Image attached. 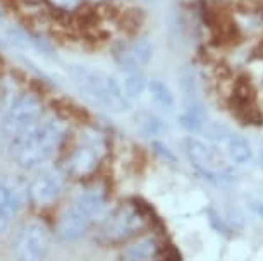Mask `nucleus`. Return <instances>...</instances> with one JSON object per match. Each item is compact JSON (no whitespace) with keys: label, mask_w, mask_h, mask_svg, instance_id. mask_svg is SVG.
Returning a JSON list of instances; mask_svg holds the SVG:
<instances>
[{"label":"nucleus","mask_w":263,"mask_h":261,"mask_svg":"<svg viewBox=\"0 0 263 261\" xmlns=\"http://www.w3.org/2000/svg\"><path fill=\"white\" fill-rule=\"evenodd\" d=\"M66 134V124L57 119H38L12 139V155L21 169H36L55 153Z\"/></svg>","instance_id":"1"},{"label":"nucleus","mask_w":263,"mask_h":261,"mask_svg":"<svg viewBox=\"0 0 263 261\" xmlns=\"http://www.w3.org/2000/svg\"><path fill=\"white\" fill-rule=\"evenodd\" d=\"M67 72L72 83L78 86L79 93L93 105L112 112V114H126L131 108L129 98L124 95L121 83L112 74L102 69L79 66V64L69 66Z\"/></svg>","instance_id":"2"},{"label":"nucleus","mask_w":263,"mask_h":261,"mask_svg":"<svg viewBox=\"0 0 263 261\" xmlns=\"http://www.w3.org/2000/svg\"><path fill=\"white\" fill-rule=\"evenodd\" d=\"M50 235L45 224L40 220H28L14 237V256L16 261H45Z\"/></svg>","instance_id":"3"},{"label":"nucleus","mask_w":263,"mask_h":261,"mask_svg":"<svg viewBox=\"0 0 263 261\" xmlns=\"http://www.w3.org/2000/svg\"><path fill=\"white\" fill-rule=\"evenodd\" d=\"M143 229V216L133 205L119 206L105 216L98 229V239L103 243H119L131 239Z\"/></svg>","instance_id":"4"},{"label":"nucleus","mask_w":263,"mask_h":261,"mask_svg":"<svg viewBox=\"0 0 263 261\" xmlns=\"http://www.w3.org/2000/svg\"><path fill=\"white\" fill-rule=\"evenodd\" d=\"M40 115H42V102H40L38 95L29 91L21 93L11 102L2 119L0 129H2L4 136L14 139L19 132L31 126L34 121H38Z\"/></svg>","instance_id":"5"},{"label":"nucleus","mask_w":263,"mask_h":261,"mask_svg":"<svg viewBox=\"0 0 263 261\" xmlns=\"http://www.w3.org/2000/svg\"><path fill=\"white\" fill-rule=\"evenodd\" d=\"M184 150L193 167L205 177L208 182L215 186H224L229 184L232 170L226 169L218 164L217 155L213 153V150L203 141L196 139V137H187L184 141Z\"/></svg>","instance_id":"6"},{"label":"nucleus","mask_w":263,"mask_h":261,"mask_svg":"<svg viewBox=\"0 0 263 261\" xmlns=\"http://www.w3.org/2000/svg\"><path fill=\"white\" fill-rule=\"evenodd\" d=\"M93 220H95V216L84 208L78 199H74L72 203L64 210L61 218H59L57 237L64 240V243H74V240L81 239L83 235L88 232Z\"/></svg>","instance_id":"7"},{"label":"nucleus","mask_w":263,"mask_h":261,"mask_svg":"<svg viewBox=\"0 0 263 261\" xmlns=\"http://www.w3.org/2000/svg\"><path fill=\"white\" fill-rule=\"evenodd\" d=\"M103 139L95 132H86L84 139L74 150L69 158V169L76 175H86L97 169L98 162L102 158Z\"/></svg>","instance_id":"8"},{"label":"nucleus","mask_w":263,"mask_h":261,"mask_svg":"<svg viewBox=\"0 0 263 261\" xmlns=\"http://www.w3.org/2000/svg\"><path fill=\"white\" fill-rule=\"evenodd\" d=\"M66 188V175L59 169H47L34 177L31 184L28 186L29 198H33L36 203L45 205L50 203L62 193Z\"/></svg>","instance_id":"9"},{"label":"nucleus","mask_w":263,"mask_h":261,"mask_svg":"<svg viewBox=\"0 0 263 261\" xmlns=\"http://www.w3.org/2000/svg\"><path fill=\"white\" fill-rule=\"evenodd\" d=\"M19 208H23L14 198V194L9 189L7 182L4 177H0V234L6 230L11 222L16 218Z\"/></svg>","instance_id":"10"},{"label":"nucleus","mask_w":263,"mask_h":261,"mask_svg":"<svg viewBox=\"0 0 263 261\" xmlns=\"http://www.w3.org/2000/svg\"><path fill=\"white\" fill-rule=\"evenodd\" d=\"M158 253V243L153 237H145L131 244L124 253V261H150Z\"/></svg>","instance_id":"11"},{"label":"nucleus","mask_w":263,"mask_h":261,"mask_svg":"<svg viewBox=\"0 0 263 261\" xmlns=\"http://www.w3.org/2000/svg\"><path fill=\"white\" fill-rule=\"evenodd\" d=\"M224 141H227V151L236 164H248L253 158V150L246 137L239 134H229Z\"/></svg>","instance_id":"12"},{"label":"nucleus","mask_w":263,"mask_h":261,"mask_svg":"<svg viewBox=\"0 0 263 261\" xmlns=\"http://www.w3.org/2000/svg\"><path fill=\"white\" fill-rule=\"evenodd\" d=\"M135 122H136L138 131H140L141 134L150 136V137L160 136L167 129V126H165V122H163L162 117H158L155 114H150V112H140V114H136Z\"/></svg>","instance_id":"13"},{"label":"nucleus","mask_w":263,"mask_h":261,"mask_svg":"<svg viewBox=\"0 0 263 261\" xmlns=\"http://www.w3.org/2000/svg\"><path fill=\"white\" fill-rule=\"evenodd\" d=\"M148 91H150L152 100L155 102L160 108H163V110H171V108H174L176 96H174L171 86H168L165 81L152 79L150 83H148Z\"/></svg>","instance_id":"14"},{"label":"nucleus","mask_w":263,"mask_h":261,"mask_svg":"<svg viewBox=\"0 0 263 261\" xmlns=\"http://www.w3.org/2000/svg\"><path fill=\"white\" fill-rule=\"evenodd\" d=\"M146 88V79L145 76L141 74V71H135L124 74V83H122V91L127 98H135L140 96Z\"/></svg>","instance_id":"15"},{"label":"nucleus","mask_w":263,"mask_h":261,"mask_svg":"<svg viewBox=\"0 0 263 261\" xmlns=\"http://www.w3.org/2000/svg\"><path fill=\"white\" fill-rule=\"evenodd\" d=\"M129 52H131V55L135 57V61L140 64H148L152 61V55H153V47L152 43L146 40V38H141V40L135 42L129 48Z\"/></svg>","instance_id":"16"},{"label":"nucleus","mask_w":263,"mask_h":261,"mask_svg":"<svg viewBox=\"0 0 263 261\" xmlns=\"http://www.w3.org/2000/svg\"><path fill=\"white\" fill-rule=\"evenodd\" d=\"M6 36L14 47L19 48V50H33V47H34L33 40L28 36L26 33H23L19 28H16V26L7 28L6 29Z\"/></svg>","instance_id":"17"},{"label":"nucleus","mask_w":263,"mask_h":261,"mask_svg":"<svg viewBox=\"0 0 263 261\" xmlns=\"http://www.w3.org/2000/svg\"><path fill=\"white\" fill-rule=\"evenodd\" d=\"M179 124L182 129L190 132H203L205 131V119L200 114H193V112H186L179 117Z\"/></svg>","instance_id":"18"},{"label":"nucleus","mask_w":263,"mask_h":261,"mask_svg":"<svg viewBox=\"0 0 263 261\" xmlns=\"http://www.w3.org/2000/svg\"><path fill=\"white\" fill-rule=\"evenodd\" d=\"M227 224L234 229H245L246 225V218L245 215L241 213V210L237 206H227Z\"/></svg>","instance_id":"19"},{"label":"nucleus","mask_w":263,"mask_h":261,"mask_svg":"<svg viewBox=\"0 0 263 261\" xmlns=\"http://www.w3.org/2000/svg\"><path fill=\"white\" fill-rule=\"evenodd\" d=\"M153 148H155V151L158 153V156H160V158L167 160V162H177L176 153H174L171 148H167L165 145H163V143L155 141V143H153Z\"/></svg>","instance_id":"20"},{"label":"nucleus","mask_w":263,"mask_h":261,"mask_svg":"<svg viewBox=\"0 0 263 261\" xmlns=\"http://www.w3.org/2000/svg\"><path fill=\"white\" fill-rule=\"evenodd\" d=\"M208 218H210V224H212V227L218 230V232H222V234H226L227 232V222H224L218 216L215 211H210L208 213Z\"/></svg>","instance_id":"21"},{"label":"nucleus","mask_w":263,"mask_h":261,"mask_svg":"<svg viewBox=\"0 0 263 261\" xmlns=\"http://www.w3.org/2000/svg\"><path fill=\"white\" fill-rule=\"evenodd\" d=\"M250 208L255 211L258 216L263 218V201L261 199H255V201H250Z\"/></svg>","instance_id":"22"},{"label":"nucleus","mask_w":263,"mask_h":261,"mask_svg":"<svg viewBox=\"0 0 263 261\" xmlns=\"http://www.w3.org/2000/svg\"><path fill=\"white\" fill-rule=\"evenodd\" d=\"M260 164L263 165V146H261V150H260Z\"/></svg>","instance_id":"23"},{"label":"nucleus","mask_w":263,"mask_h":261,"mask_svg":"<svg viewBox=\"0 0 263 261\" xmlns=\"http://www.w3.org/2000/svg\"><path fill=\"white\" fill-rule=\"evenodd\" d=\"M0 24H2V12H0Z\"/></svg>","instance_id":"24"}]
</instances>
